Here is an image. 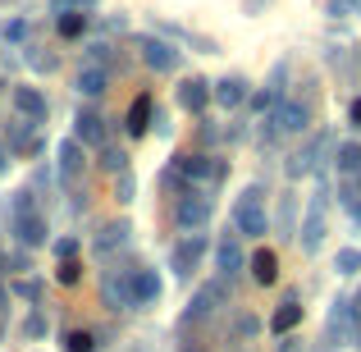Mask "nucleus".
Instances as JSON below:
<instances>
[{
	"mask_svg": "<svg viewBox=\"0 0 361 352\" xmlns=\"http://www.w3.org/2000/svg\"><path fill=\"white\" fill-rule=\"evenodd\" d=\"M233 229L247 233V238H261L270 229V220H265V211H261V188H247L243 202L233 206Z\"/></svg>",
	"mask_w": 361,
	"mask_h": 352,
	"instance_id": "nucleus-1",
	"label": "nucleus"
},
{
	"mask_svg": "<svg viewBox=\"0 0 361 352\" xmlns=\"http://www.w3.org/2000/svg\"><path fill=\"white\" fill-rule=\"evenodd\" d=\"M123 298H128V307H151V302L160 298V274L147 270V265L128 270L123 274Z\"/></svg>",
	"mask_w": 361,
	"mask_h": 352,
	"instance_id": "nucleus-2",
	"label": "nucleus"
},
{
	"mask_svg": "<svg viewBox=\"0 0 361 352\" xmlns=\"http://www.w3.org/2000/svg\"><path fill=\"white\" fill-rule=\"evenodd\" d=\"M137 55H142V64L156 69V73H169L178 64V51L169 42H160V37H137Z\"/></svg>",
	"mask_w": 361,
	"mask_h": 352,
	"instance_id": "nucleus-3",
	"label": "nucleus"
},
{
	"mask_svg": "<svg viewBox=\"0 0 361 352\" xmlns=\"http://www.w3.org/2000/svg\"><path fill=\"white\" fill-rule=\"evenodd\" d=\"M174 220H178V229H202V224H211V197H183V202L174 206Z\"/></svg>",
	"mask_w": 361,
	"mask_h": 352,
	"instance_id": "nucleus-4",
	"label": "nucleus"
},
{
	"mask_svg": "<svg viewBox=\"0 0 361 352\" xmlns=\"http://www.w3.org/2000/svg\"><path fill=\"white\" fill-rule=\"evenodd\" d=\"M215 270H220L224 279H238L247 270V256H243V247L233 243V238H220V243H215Z\"/></svg>",
	"mask_w": 361,
	"mask_h": 352,
	"instance_id": "nucleus-5",
	"label": "nucleus"
},
{
	"mask_svg": "<svg viewBox=\"0 0 361 352\" xmlns=\"http://www.w3.org/2000/svg\"><path fill=\"white\" fill-rule=\"evenodd\" d=\"M311 123V110L302 106V101H279L274 106V128L279 133H302Z\"/></svg>",
	"mask_w": 361,
	"mask_h": 352,
	"instance_id": "nucleus-6",
	"label": "nucleus"
},
{
	"mask_svg": "<svg viewBox=\"0 0 361 352\" xmlns=\"http://www.w3.org/2000/svg\"><path fill=\"white\" fill-rule=\"evenodd\" d=\"M206 238L202 233H192V238H183V243L174 247V274H188V270H197V261H202L206 256Z\"/></svg>",
	"mask_w": 361,
	"mask_h": 352,
	"instance_id": "nucleus-7",
	"label": "nucleus"
},
{
	"mask_svg": "<svg viewBox=\"0 0 361 352\" xmlns=\"http://www.w3.org/2000/svg\"><path fill=\"white\" fill-rule=\"evenodd\" d=\"M206 101H211V87H206L202 78H188L183 87H178V106H183L188 115H202V110H206Z\"/></svg>",
	"mask_w": 361,
	"mask_h": 352,
	"instance_id": "nucleus-8",
	"label": "nucleus"
},
{
	"mask_svg": "<svg viewBox=\"0 0 361 352\" xmlns=\"http://www.w3.org/2000/svg\"><path fill=\"white\" fill-rule=\"evenodd\" d=\"M14 238H18L23 247H42V243H46L42 215H14Z\"/></svg>",
	"mask_w": 361,
	"mask_h": 352,
	"instance_id": "nucleus-9",
	"label": "nucleus"
},
{
	"mask_svg": "<svg viewBox=\"0 0 361 352\" xmlns=\"http://www.w3.org/2000/svg\"><path fill=\"white\" fill-rule=\"evenodd\" d=\"M215 101H220L224 110H238L243 101H247V83H243V78H224V83H215Z\"/></svg>",
	"mask_w": 361,
	"mask_h": 352,
	"instance_id": "nucleus-10",
	"label": "nucleus"
},
{
	"mask_svg": "<svg viewBox=\"0 0 361 352\" xmlns=\"http://www.w3.org/2000/svg\"><path fill=\"white\" fill-rule=\"evenodd\" d=\"M14 106L23 110L27 119H37V123L46 119V101H42V92H37V87H14Z\"/></svg>",
	"mask_w": 361,
	"mask_h": 352,
	"instance_id": "nucleus-11",
	"label": "nucleus"
},
{
	"mask_svg": "<svg viewBox=\"0 0 361 352\" xmlns=\"http://www.w3.org/2000/svg\"><path fill=\"white\" fill-rule=\"evenodd\" d=\"M60 174H64V178H78V174H82V142H78V138L60 142Z\"/></svg>",
	"mask_w": 361,
	"mask_h": 352,
	"instance_id": "nucleus-12",
	"label": "nucleus"
},
{
	"mask_svg": "<svg viewBox=\"0 0 361 352\" xmlns=\"http://www.w3.org/2000/svg\"><path fill=\"white\" fill-rule=\"evenodd\" d=\"M78 142H87V147H101V142H106V119L92 115V110H82V115H78Z\"/></svg>",
	"mask_w": 361,
	"mask_h": 352,
	"instance_id": "nucleus-13",
	"label": "nucleus"
},
{
	"mask_svg": "<svg viewBox=\"0 0 361 352\" xmlns=\"http://www.w3.org/2000/svg\"><path fill=\"white\" fill-rule=\"evenodd\" d=\"M274 265H279V256H274L270 247H261V252L252 256V274H256V284H274V274H279Z\"/></svg>",
	"mask_w": 361,
	"mask_h": 352,
	"instance_id": "nucleus-14",
	"label": "nucleus"
},
{
	"mask_svg": "<svg viewBox=\"0 0 361 352\" xmlns=\"http://www.w3.org/2000/svg\"><path fill=\"white\" fill-rule=\"evenodd\" d=\"M123 243H128V224H123V220L106 224V229L97 233V252H115V247H123Z\"/></svg>",
	"mask_w": 361,
	"mask_h": 352,
	"instance_id": "nucleus-15",
	"label": "nucleus"
},
{
	"mask_svg": "<svg viewBox=\"0 0 361 352\" xmlns=\"http://www.w3.org/2000/svg\"><path fill=\"white\" fill-rule=\"evenodd\" d=\"M178 174H183V178H197V183H202V178H211V174H215V165H211V156H183V160H178Z\"/></svg>",
	"mask_w": 361,
	"mask_h": 352,
	"instance_id": "nucleus-16",
	"label": "nucleus"
},
{
	"mask_svg": "<svg viewBox=\"0 0 361 352\" xmlns=\"http://www.w3.org/2000/svg\"><path fill=\"white\" fill-rule=\"evenodd\" d=\"M78 92H82V97H101V92H106V69L87 64V69L78 73Z\"/></svg>",
	"mask_w": 361,
	"mask_h": 352,
	"instance_id": "nucleus-17",
	"label": "nucleus"
},
{
	"mask_svg": "<svg viewBox=\"0 0 361 352\" xmlns=\"http://www.w3.org/2000/svg\"><path fill=\"white\" fill-rule=\"evenodd\" d=\"M320 238H325V220H320V211H311L307 224H302V247H307V252H320Z\"/></svg>",
	"mask_w": 361,
	"mask_h": 352,
	"instance_id": "nucleus-18",
	"label": "nucleus"
},
{
	"mask_svg": "<svg viewBox=\"0 0 361 352\" xmlns=\"http://www.w3.org/2000/svg\"><path fill=\"white\" fill-rule=\"evenodd\" d=\"M338 169H343L348 178H353V174H361V142H348V147L338 151Z\"/></svg>",
	"mask_w": 361,
	"mask_h": 352,
	"instance_id": "nucleus-19",
	"label": "nucleus"
},
{
	"mask_svg": "<svg viewBox=\"0 0 361 352\" xmlns=\"http://www.w3.org/2000/svg\"><path fill=\"white\" fill-rule=\"evenodd\" d=\"M298 320H302V307H298V302H283V307L274 311V334H283V329H293Z\"/></svg>",
	"mask_w": 361,
	"mask_h": 352,
	"instance_id": "nucleus-20",
	"label": "nucleus"
},
{
	"mask_svg": "<svg viewBox=\"0 0 361 352\" xmlns=\"http://www.w3.org/2000/svg\"><path fill=\"white\" fill-rule=\"evenodd\" d=\"M147 115H151V101L142 97L137 106L128 110V133H133V138H142V133H147Z\"/></svg>",
	"mask_w": 361,
	"mask_h": 352,
	"instance_id": "nucleus-21",
	"label": "nucleus"
},
{
	"mask_svg": "<svg viewBox=\"0 0 361 352\" xmlns=\"http://www.w3.org/2000/svg\"><path fill=\"white\" fill-rule=\"evenodd\" d=\"M334 270L338 274H357L361 270V252H357V247H343V252L334 256Z\"/></svg>",
	"mask_w": 361,
	"mask_h": 352,
	"instance_id": "nucleus-22",
	"label": "nucleus"
},
{
	"mask_svg": "<svg viewBox=\"0 0 361 352\" xmlns=\"http://www.w3.org/2000/svg\"><path fill=\"white\" fill-rule=\"evenodd\" d=\"M101 293H106V302H110L115 311L128 307V298H123V279H106V284H101Z\"/></svg>",
	"mask_w": 361,
	"mask_h": 352,
	"instance_id": "nucleus-23",
	"label": "nucleus"
},
{
	"mask_svg": "<svg viewBox=\"0 0 361 352\" xmlns=\"http://www.w3.org/2000/svg\"><path fill=\"white\" fill-rule=\"evenodd\" d=\"M64 348H69V352H97V339H92L87 329H73V334L64 339Z\"/></svg>",
	"mask_w": 361,
	"mask_h": 352,
	"instance_id": "nucleus-24",
	"label": "nucleus"
},
{
	"mask_svg": "<svg viewBox=\"0 0 361 352\" xmlns=\"http://www.w3.org/2000/svg\"><path fill=\"white\" fill-rule=\"evenodd\" d=\"M343 206H361V174H353L343 183Z\"/></svg>",
	"mask_w": 361,
	"mask_h": 352,
	"instance_id": "nucleus-25",
	"label": "nucleus"
},
{
	"mask_svg": "<svg viewBox=\"0 0 361 352\" xmlns=\"http://www.w3.org/2000/svg\"><path fill=\"white\" fill-rule=\"evenodd\" d=\"M123 160H128V156H123L119 147H110V151H106V160H101V165H106L110 174H123Z\"/></svg>",
	"mask_w": 361,
	"mask_h": 352,
	"instance_id": "nucleus-26",
	"label": "nucleus"
},
{
	"mask_svg": "<svg viewBox=\"0 0 361 352\" xmlns=\"http://www.w3.org/2000/svg\"><path fill=\"white\" fill-rule=\"evenodd\" d=\"M233 334H238V339H243V334H247V339L256 334V316H252V311H247V316H238V320H233Z\"/></svg>",
	"mask_w": 361,
	"mask_h": 352,
	"instance_id": "nucleus-27",
	"label": "nucleus"
},
{
	"mask_svg": "<svg viewBox=\"0 0 361 352\" xmlns=\"http://www.w3.org/2000/svg\"><path fill=\"white\" fill-rule=\"evenodd\" d=\"M23 334H27V339H42V334H46V320H42V316H27V320H23Z\"/></svg>",
	"mask_w": 361,
	"mask_h": 352,
	"instance_id": "nucleus-28",
	"label": "nucleus"
},
{
	"mask_svg": "<svg viewBox=\"0 0 361 352\" xmlns=\"http://www.w3.org/2000/svg\"><path fill=\"white\" fill-rule=\"evenodd\" d=\"M78 261H60V284H78Z\"/></svg>",
	"mask_w": 361,
	"mask_h": 352,
	"instance_id": "nucleus-29",
	"label": "nucleus"
},
{
	"mask_svg": "<svg viewBox=\"0 0 361 352\" xmlns=\"http://www.w3.org/2000/svg\"><path fill=\"white\" fill-rule=\"evenodd\" d=\"M60 32H64V37H73V32H82V14H69V18H64V14H60Z\"/></svg>",
	"mask_w": 361,
	"mask_h": 352,
	"instance_id": "nucleus-30",
	"label": "nucleus"
},
{
	"mask_svg": "<svg viewBox=\"0 0 361 352\" xmlns=\"http://www.w3.org/2000/svg\"><path fill=\"white\" fill-rule=\"evenodd\" d=\"M18 298H27V302H42V284H37V279L18 284Z\"/></svg>",
	"mask_w": 361,
	"mask_h": 352,
	"instance_id": "nucleus-31",
	"label": "nucleus"
},
{
	"mask_svg": "<svg viewBox=\"0 0 361 352\" xmlns=\"http://www.w3.org/2000/svg\"><path fill=\"white\" fill-rule=\"evenodd\" d=\"M73 252H78L73 238H60V243H55V256H60V261H73Z\"/></svg>",
	"mask_w": 361,
	"mask_h": 352,
	"instance_id": "nucleus-32",
	"label": "nucleus"
},
{
	"mask_svg": "<svg viewBox=\"0 0 361 352\" xmlns=\"http://www.w3.org/2000/svg\"><path fill=\"white\" fill-rule=\"evenodd\" d=\"M128 193H133V178L119 174V202H128Z\"/></svg>",
	"mask_w": 361,
	"mask_h": 352,
	"instance_id": "nucleus-33",
	"label": "nucleus"
},
{
	"mask_svg": "<svg viewBox=\"0 0 361 352\" xmlns=\"http://www.w3.org/2000/svg\"><path fill=\"white\" fill-rule=\"evenodd\" d=\"M353 123H361V101H353Z\"/></svg>",
	"mask_w": 361,
	"mask_h": 352,
	"instance_id": "nucleus-34",
	"label": "nucleus"
},
{
	"mask_svg": "<svg viewBox=\"0 0 361 352\" xmlns=\"http://www.w3.org/2000/svg\"><path fill=\"white\" fill-rule=\"evenodd\" d=\"M0 174H5V151H0Z\"/></svg>",
	"mask_w": 361,
	"mask_h": 352,
	"instance_id": "nucleus-35",
	"label": "nucleus"
},
{
	"mask_svg": "<svg viewBox=\"0 0 361 352\" xmlns=\"http://www.w3.org/2000/svg\"><path fill=\"white\" fill-rule=\"evenodd\" d=\"M0 307H5V289H0Z\"/></svg>",
	"mask_w": 361,
	"mask_h": 352,
	"instance_id": "nucleus-36",
	"label": "nucleus"
}]
</instances>
